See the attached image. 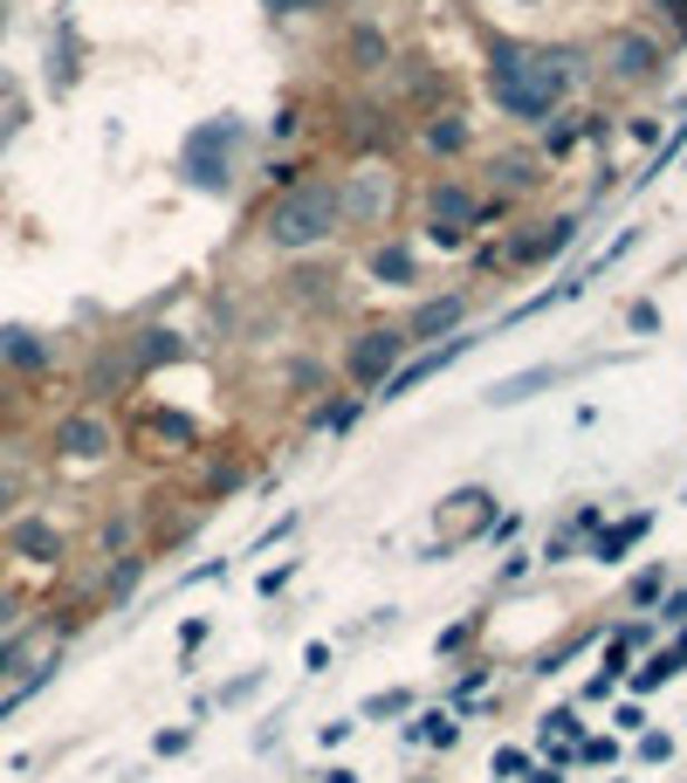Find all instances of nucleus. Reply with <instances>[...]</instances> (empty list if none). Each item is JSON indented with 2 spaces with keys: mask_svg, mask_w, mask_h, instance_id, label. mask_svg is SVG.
Segmentation results:
<instances>
[{
  "mask_svg": "<svg viewBox=\"0 0 687 783\" xmlns=\"http://www.w3.org/2000/svg\"><path fill=\"white\" fill-rule=\"evenodd\" d=\"M337 221H344L337 193H331V186H303V193H289V199L268 214V241H275V247H316V241H331Z\"/></svg>",
  "mask_w": 687,
  "mask_h": 783,
  "instance_id": "nucleus-1",
  "label": "nucleus"
},
{
  "mask_svg": "<svg viewBox=\"0 0 687 783\" xmlns=\"http://www.w3.org/2000/svg\"><path fill=\"white\" fill-rule=\"evenodd\" d=\"M489 90L522 124H543L550 117V97L537 90V62H530V49H516V41H495V49H489Z\"/></svg>",
  "mask_w": 687,
  "mask_h": 783,
  "instance_id": "nucleus-2",
  "label": "nucleus"
},
{
  "mask_svg": "<svg viewBox=\"0 0 687 783\" xmlns=\"http://www.w3.org/2000/svg\"><path fill=\"white\" fill-rule=\"evenodd\" d=\"M406 344H413L406 330H365V337L351 344V358H344L351 379H357V385H385L392 371H399V358H406Z\"/></svg>",
  "mask_w": 687,
  "mask_h": 783,
  "instance_id": "nucleus-3",
  "label": "nucleus"
},
{
  "mask_svg": "<svg viewBox=\"0 0 687 783\" xmlns=\"http://www.w3.org/2000/svg\"><path fill=\"white\" fill-rule=\"evenodd\" d=\"M426 214H433V227H454V234H468V227L481 221V199H474L468 186H433Z\"/></svg>",
  "mask_w": 687,
  "mask_h": 783,
  "instance_id": "nucleus-4",
  "label": "nucleus"
},
{
  "mask_svg": "<svg viewBox=\"0 0 687 783\" xmlns=\"http://www.w3.org/2000/svg\"><path fill=\"white\" fill-rule=\"evenodd\" d=\"M605 62H612L619 82H646V76H654V62H660V49L646 35H619L612 49H605Z\"/></svg>",
  "mask_w": 687,
  "mask_h": 783,
  "instance_id": "nucleus-5",
  "label": "nucleus"
},
{
  "mask_svg": "<svg viewBox=\"0 0 687 783\" xmlns=\"http://www.w3.org/2000/svg\"><path fill=\"white\" fill-rule=\"evenodd\" d=\"M56 447H62V453H76V461H90V453H104V447H110V427H104V420H90V412H76V420H62Z\"/></svg>",
  "mask_w": 687,
  "mask_h": 783,
  "instance_id": "nucleus-6",
  "label": "nucleus"
},
{
  "mask_svg": "<svg viewBox=\"0 0 687 783\" xmlns=\"http://www.w3.org/2000/svg\"><path fill=\"white\" fill-rule=\"evenodd\" d=\"M557 247H571V221H550V227H537V234H522V241L509 247V262H516V268H530V262L557 255Z\"/></svg>",
  "mask_w": 687,
  "mask_h": 783,
  "instance_id": "nucleus-7",
  "label": "nucleus"
},
{
  "mask_svg": "<svg viewBox=\"0 0 687 783\" xmlns=\"http://www.w3.org/2000/svg\"><path fill=\"white\" fill-rule=\"evenodd\" d=\"M461 351H468V337H454L448 351H433V358H420V364H406V371H392V379H385V399H406L420 379H433V371H440V364H454Z\"/></svg>",
  "mask_w": 687,
  "mask_h": 783,
  "instance_id": "nucleus-8",
  "label": "nucleus"
},
{
  "mask_svg": "<svg viewBox=\"0 0 687 783\" xmlns=\"http://www.w3.org/2000/svg\"><path fill=\"white\" fill-rule=\"evenodd\" d=\"M8 544L21 550V557H35V564H56V550H62V536L49 529V522H14V536Z\"/></svg>",
  "mask_w": 687,
  "mask_h": 783,
  "instance_id": "nucleus-9",
  "label": "nucleus"
},
{
  "mask_svg": "<svg viewBox=\"0 0 687 783\" xmlns=\"http://www.w3.org/2000/svg\"><path fill=\"white\" fill-rule=\"evenodd\" d=\"M550 379H557V371H550V364H537V371H516V379L489 385V405H522V399H530L537 385H550Z\"/></svg>",
  "mask_w": 687,
  "mask_h": 783,
  "instance_id": "nucleus-10",
  "label": "nucleus"
},
{
  "mask_svg": "<svg viewBox=\"0 0 687 783\" xmlns=\"http://www.w3.org/2000/svg\"><path fill=\"white\" fill-rule=\"evenodd\" d=\"M351 221H379V206H385V186H379V173H357V186H351V199H337Z\"/></svg>",
  "mask_w": 687,
  "mask_h": 783,
  "instance_id": "nucleus-11",
  "label": "nucleus"
},
{
  "mask_svg": "<svg viewBox=\"0 0 687 783\" xmlns=\"http://www.w3.org/2000/svg\"><path fill=\"white\" fill-rule=\"evenodd\" d=\"M454 323H461V296H440L406 323V337H433V330H454Z\"/></svg>",
  "mask_w": 687,
  "mask_h": 783,
  "instance_id": "nucleus-12",
  "label": "nucleus"
},
{
  "mask_svg": "<svg viewBox=\"0 0 687 783\" xmlns=\"http://www.w3.org/2000/svg\"><path fill=\"white\" fill-rule=\"evenodd\" d=\"M351 62H357V69H385V62H392L385 35H379V28H351Z\"/></svg>",
  "mask_w": 687,
  "mask_h": 783,
  "instance_id": "nucleus-13",
  "label": "nucleus"
},
{
  "mask_svg": "<svg viewBox=\"0 0 687 783\" xmlns=\"http://www.w3.org/2000/svg\"><path fill=\"white\" fill-rule=\"evenodd\" d=\"M639 536H646V516H632V522H619L612 536H598V564H619L632 544H639Z\"/></svg>",
  "mask_w": 687,
  "mask_h": 783,
  "instance_id": "nucleus-14",
  "label": "nucleus"
},
{
  "mask_svg": "<svg viewBox=\"0 0 687 783\" xmlns=\"http://www.w3.org/2000/svg\"><path fill=\"white\" fill-rule=\"evenodd\" d=\"M426 145H433V151H461V145H468V124H461V117H433V124H426Z\"/></svg>",
  "mask_w": 687,
  "mask_h": 783,
  "instance_id": "nucleus-15",
  "label": "nucleus"
},
{
  "mask_svg": "<svg viewBox=\"0 0 687 783\" xmlns=\"http://www.w3.org/2000/svg\"><path fill=\"white\" fill-rule=\"evenodd\" d=\"M372 275H379V282H406V275H413V255H406V247H379V255H372Z\"/></svg>",
  "mask_w": 687,
  "mask_h": 783,
  "instance_id": "nucleus-16",
  "label": "nucleus"
},
{
  "mask_svg": "<svg viewBox=\"0 0 687 783\" xmlns=\"http://www.w3.org/2000/svg\"><path fill=\"white\" fill-rule=\"evenodd\" d=\"M0 351H8L14 364H49V344H35L28 330H8V344H0Z\"/></svg>",
  "mask_w": 687,
  "mask_h": 783,
  "instance_id": "nucleus-17",
  "label": "nucleus"
},
{
  "mask_svg": "<svg viewBox=\"0 0 687 783\" xmlns=\"http://www.w3.org/2000/svg\"><path fill=\"white\" fill-rule=\"evenodd\" d=\"M502 179H509L516 193H530V186H537L543 173H537V158H502Z\"/></svg>",
  "mask_w": 687,
  "mask_h": 783,
  "instance_id": "nucleus-18",
  "label": "nucleus"
},
{
  "mask_svg": "<svg viewBox=\"0 0 687 783\" xmlns=\"http://www.w3.org/2000/svg\"><path fill=\"white\" fill-rule=\"evenodd\" d=\"M660 585H667V570H639V577H632V598H639V605L660 598Z\"/></svg>",
  "mask_w": 687,
  "mask_h": 783,
  "instance_id": "nucleus-19",
  "label": "nucleus"
},
{
  "mask_svg": "<svg viewBox=\"0 0 687 783\" xmlns=\"http://www.w3.org/2000/svg\"><path fill=\"white\" fill-rule=\"evenodd\" d=\"M660 618H667V626H680V618H687V591H680V598H667V611H660Z\"/></svg>",
  "mask_w": 687,
  "mask_h": 783,
  "instance_id": "nucleus-20",
  "label": "nucleus"
},
{
  "mask_svg": "<svg viewBox=\"0 0 687 783\" xmlns=\"http://www.w3.org/2000/svg\"><path fill=\"white\" fill-rule=\"evenodd\" d=\"M14 495H21V474H0V509H8Z\"/></svg>",
  "mask_w": 687,
  "mask_h": 783,
  "instance_id": "nucleus-21",
  "label": "nucleus"
},
{
  "mask_svg": "<svg viewBox=\"0 0 687 783\" xmlns=\"http://www.w3.org/2000/svg\"><path fill=\"white\" fill-rule=\"evenodd\" d=\"M275 14H303V8H316V0H268Z\"/></svg>",
  "mask_w": 687,
  "mask_h": 783,
  "instance_id": "nucleus-22",
  "label": "nucleus"
},
{
  "mask_svg": "<svg viewBox=\"0 0 687 783\" xmlns=\"http://www.w3.org/2000/svg\"><path fill=\"white\" fill-rule=\"evenodd\" d=\"M674 8H687V0H674Z\"/></svg>",
  "mask_w": 687,
  "mask_h": 783,
  "instance_id": "nucleus-23",
  "label": "nucleus"
}]
</instances>
